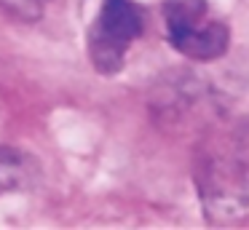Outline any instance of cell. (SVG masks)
Wrapping results in <instances>:
<instances>
[{
  "mask_svg": "<svg viewBox=\"0 0 249 230\" xmlns=\"http://www.w3.org/2000/svg\"><path fill=\"white\" fill-rule=\"evenodd\" d=\"M40 179L38 160L14 147H0V190H27Z\"/></svg>",
  "mask_w": 249,
  "mask_h": 230,
  "instance_id": "obj_4",
  "label": "cell"
},
{
  "mask_svg": "<svg viewBox=\"0 0 249 230\" xmlns=\"http://www.w3.org/2000/svg\"><path fill=\"white\" fill-rule=\"evenodd\" d=\"M142 11L131 0H102L89 30V56L102 75H115L124 67L129 46L142 35Z\"/></svg>",
  "mask_w": 249,
  "mask_h": 230,
  "instance_id": "obj_2",
  "label": "cell"
},
{
  "mask_svg": "<svg viewBox=\"0 0 249 230\" xmlns=\"http://www.w3.org/2000/svg\"><path fill=\"white\" fill-rule=\"evenodd\" d=\"M46 0H0V5L19 19H38Z\"/></svg>",
  "mask_w": 249,
  "mask_h": 230,
  "instance_id": "obj_6",
  "label": "cell"
},
{
  "mask_svg": "<svg viewBox=\"0 0 249 230\" xmlns=\"http://www.w3.org/2000/svg\"><path fill=\"white\" fill-rule=\"evenodd\" d=\"M228 43H231V32H228L225 24H220V21H204L198 30L172 40V46L179 53L196 59V62H212V59H220L228 51Z\"/></svg>",
  "mask_w": 249,
  "mask_h": 230,
  "instance_id": "obj_3",
  "label": "cell"
},
{
  "mask_svg": "<svg viewBox=\"0 0 249 230\" xmlns=\"http://www.w3.org/2000/svg\"><path fill=\"white\" fill-rule=\"evenodd\" d=\"M206 0H166L163 3V21H166L169 43L188 32L198 30L206 16Z\"/></svg>",
  "mask_w": 249,
  "mask_h": 230,
  "instance_id": "obj_5",
  "label": "cell"
},
{
  "mask_svg": "<svg viewBox=\"0 0 249 230\" xmlns=\"http://www.w3.org/2000/svg\"><path fill=\"white\" fill-rule=\"evenodd\" d=\"M198 193L204 214L214 225H238L249 219V158L214 153L198 163Z\"/></svg>",
  "mask_w": 249,
  "mask_h": 230,
  "instance_id": "obj_1",
  "label": "cell"
}]
</instances>
